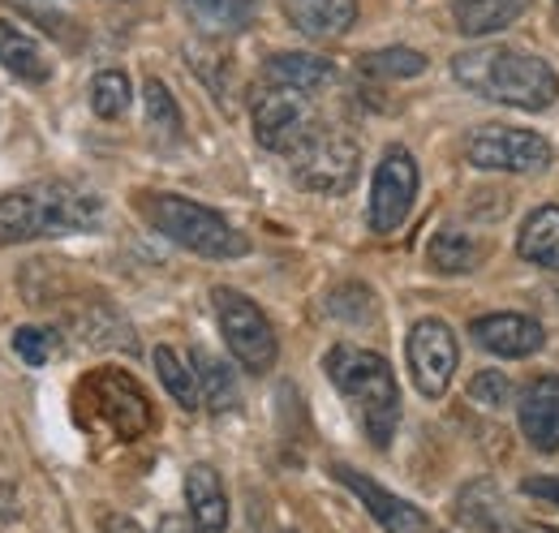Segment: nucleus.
<instances>
[{"mask_svg": "<svg viewBox=\"0 0 559 533\" xmlns=\"http://www.w3.org/2000/svg\"><path fill=\"white\" fill-rule=\"evenodd\" d=\"M151 362H155V375H159V383H164V392L177 400L186 413L190 408H199L203 404V392H199V375H194V366L177 353V348H168V344H159L155 353H151Z\"/></svg>", "mask_w": 559, "mask_h": 533, "instance_id": "23", "label": "nucleus"}, {"mask_svg": "<svg viewBox=\"0 0 559 533\" xmlns=\"http://www.w3.org/2000/svg\"><path fill=\"white\" fill-rule=\"evenodd\" d=\"M155 533H190V530H186V521H181V517H164Z\"/></svg>", "mask_w": 559, "mask_h": 533, "instance_id": "32", "label": "nucleus"}, {"mask_svg": "<svg viewBox=\"0 0 559 533\" xmlns=\"http://www.w3.org/2000/svg\"><path fill=\"white\" fill-rule=\"evenodd\" d=\"M452 78L483 95L490 104L503 108H525V112H543L559 99L556 69L543 57H530L521 48H469L452 61Z\"/></svg>", "mask_w": 559, "mask_h": 533, "instance_id": "1", "label": "nucleus"}, {"mask_svg": "<svg viewBox=\"0 0 559 533\" xmlns=\"http://www.w3.org/2000/svg\"><path fill=\"white\" fill-rule=\"evenodd\" d=\"M284 533H293V530H284Z\"/></svg>", "mask_w": 559, "mask_h": 533, "instance_id": "34", "label": "nucleus"}, {"mask_svg": "<svg viewBox=\"0 0 559 533\" xmlns=\"http://www.w3.org/2000/svg\"><path fill=\"white\" fill-rule=\"evenodd\" d=\"M186 499H190L194 533L228 530V495H224V482H219V473L211 465H190V473H186Z\"/></svg>", "mask_w": 559, "mask_h": 533, "instance_id": "16", "label": "nucleus"}, {"mask_svg": "<svg viewBox=\"0 0 559 533\" xmlns=\"http://www.w3.org/2000/svg\"><path fill=\"white\" fill-rule=\"evenodd\" d=\"M130 99H134V86H130V78L121 69H99L91 78V108H95V117L117 121V117L130 112Z\"/></svg>", "mask_w": 559, "mask_h": 533, "instance_id": "25", "label": "nucleus"}, {"mask_svg": "<svg viewBox=\"0 0 559 533\" xmlns=\"http://www.w3.org/2000/svg\"><path fill=\"white\" fill-rule=\"evenodd\" d=\"M250 117H254V138L276 155H293L310 133H319L310 95H297L284 86H259Z\"/></svg>", "mask_w": 559, "mask_h": 533, "instance_id": "7", "label": "nucleus"}, {"mask_svg": "<svg viewBox=\"0 0 559 533\" xmlns=\"http://www.w3.org/2000/svg\"><path fill=\"white\" fill-rule=\"evenodd\" d=\"M288 168H293V181L310 194H349L361 173V151L345 133L319 130L288 155Z\"/></svg>", "mask_w": 559, "mask_h": 533, "instance_id": "6", "label": "nucleus"}, {"mask_svg": "<svg viewBox=\"0 0 559 533\" xmlns=\"http://www.w3.org/2000/svg\"><path fill=\"white\" fill-rule=\"evenodd\" d=\"M323 370L341 388V396L357 408L370 443L374 448H388L392 435H396V426H401V388H396L392 366L379 353H370V348L332 344L323 353Z\"/></svg>", "mask_w": 559, "mask_h": 533, "instance_id": "2", "label": "nucleus"}, {"mask_svg": "<svg viewBox=\"0 0 559 533\" xmlns=\"http://www.w3.org/2000/svg\"><path fill=\"white\" fill-rule=\"evenodd\" d=\"M263 82L297 91V95H314V91L336 82V66L328 57H314V52H276L263 61Z\"/></svg>", "mask_w": 559, "mask_h": 533, "instance_id": "14", "label": "nucleus"}, {"mask_svg": "<svg viewBox=\"0 0 559 533\" xmlns=\"http://www.w3.org/2000/svg\"><path fill=\"white\" fill-rule=\"evenodd\" d=\"M521 430L538 452H556L559 448V379L543 375L525 388L521 396Z\"/></svg>", "mask_w": 559, "mask_h": 533, "instance_id": "13", "label": "nucleus"}, {"mask_svg": "<svg viewBox=\"0 0 559 533\" xmlns=\"http://www.w3.org/2000/svg\"><path fill=\"white\" fill-rule=\"evenodd\" d=\"M104 379H108V388H112V396H99V408L108 413V422H112L126 439L142 435V430H146V422H151L142 392L126 379V375H104Z\"/></svg>", "mask_w": 559, "mask_h": 533, "instance_id": "22", "label": "nucleus"}, {"mask_svg": "<svg viewBox=\"0 0 559 533\" xmlns=\"http://www.w3.org/2000/svg\"><path fill=\"white\" fill-rule=\"evenodd\" d=\"M530 0H452V17H456V31L478 39V35H495L503 26H512L521 13H525Z\"/></svg>", "mask_w": 559, "mask_h": 533, "instance_id": "21", "label": "nucleus"}, {"mask_svg": "<svg viewBox=\"0 0 559 533\" xmlns=\"http://www.w3.org/2000/svg\"><path fill=\"white\" fill-rule=\"evenodd\" d=\"M418 199V164L405 146H388L379 168H374V181H370V228L374 233H396Z\"/></svg>", "mask_w": 559, "mask_h": 533, "instance_id": "9", "label": "nucleus"}, {"mask_svg": "<svg viewBox=\"0 0 559 533\" xmlns=\"http://www.w3.org/2000/svg\"><path fill=\"white\" fill-rule=\"evenodd\" d=\"M421 69H426V57L414 48H383L361 61V73H370V78H414Z\"/></svg>", "mask_w": 559, "mask_h": 533, "instance_id": "27", "label": "nucleus"}, {"mask_svg": "<svg viewBox=\"0 0 559 533\" xmlns=\"http://www.w3.org/2000/svg\"><path fill=\"white\" fill-rule=\"evenodd\" d=\"M142 99H146V121H151V130H159V133H177V130H181V108H177L173 91H168L159 78H146V86H142Z\"/></svg>", "mask_w": 559, "mask_h": 533, "instance_id": "28", "label": "nucleus"}, {"mask_svg": "<svg viewBox=\"0 0 559 533\" xmlns=\"http://www.w3.org/2000/svg\"><path fill=\"white\" fill-rule=\"evenodd\" d=\"M465 159L487 173H543L551 164V142L516 126H483L469 133Z\"/></svg>", "mask_w": 559, "mask_h": 533, "instance_id": "8", "label": "nucleus"}, {"mask_svg": "<svg viewBox=\"0 0 559 533\" xmlns=\"http://www.w3.org/2000/svg\"><path fill=\"white\" fill-rule=\"evenodd\" d=\"M521 533H559V530H551V525H521Z\"/></svg>", "mask_w": 559, "mask_h": 533, "instance_id": "33", "label": "nucleus"}, {"mask_svg": "<svg viewBox=\"0 0 559 533\" xmlns=\"http://www.w3.org/2000/svg\"><path fill=\"white\" fill-rule=\"evenodd\" d=\"M336 473V482L341 486H349L353 495L361 499V508L379 521V530L383 533H426L430 530V521H426V512L414 508L409 499H401V495H392L388 486H379L374 477H366V473H357L349 465H332Z\"/></svg>", "mask_w": 559, "mask_h": 533, "instance_id": "11", "label": "nucleus"}, {"mask_svg": "<svg viewBox=\"0 0 559 533\" xmlns=\"http://www.w3.org/2000/svg\"><path fill=\"white\" fill-rule=\"evenodd\" d=\"M284 13L310 39H341L357 22V0H284Z\"/></svg>", "mask_w": 559, "mask_h": 533, "instance_id": "15", "label": "nucleus"}, {"mask_svg": "<svg viewBox=\"0 0 559 533\" xmlns=\"http://www.w3.org/2000/svg\"><path fill=\"white\" fill-rule=\"evenodd\" d=\"M525 495H538V499L559 504V477H530L525 482Z\"/></svg>", "mask_w": 559, "mask_h": 533, "instance_id": "30", "label": "nucleus"}, {"mask_svg": "<svg viewBox=\"0 0 559 533\" xmlns=\"http://www.w3.org/2000/svg\"><path fill=\"white\" fill-rule=\"evenodd\" d=\"M426 263L435 266V271H443V275L474 271V266L483 263V241H478L474 233L448 224V228H439V233L426 241Z\"/></svg>", "mask_w": 559, "mask_h": 533, "instance_id": "20", "label": "nucleus"}, {"mask_svg": "<svg viewBox=\"0 0 559 533\" xmlns=\"http://www.w3.org/2000/svg\"><path fill=\"white\" fill-rule=\"evenodd\" d=\"M474 340L495 353V357H530V353H538L543 348V328H538V319H530V315H508V310H499V315H483V319H474Z\"/></svg>", "mask_w": 559, "mask_h": 533, "instance_id": "12", "label": "nucleus"}, {"mask_svg": "<svg viewBox=\"0 0 559 533\" xmlns=\"http://www.w3.org/2000/svg\"><path fill=\"white\" fill-rule=\"evenodd\" d=\"M0 66L9 69L13 78L31 82V86H44L52 78V61L44 52V44L35 35H26L17 22L0 17Z\"/></svg>", "mask_w": 559, "mask_h": 533, "instance_id": "17", "label": "nucleus"}, {"mask_svg": "<svg viewBox=\"0 0 559 533\" xmlns=\"http://www.w3.org/2000/svg\"><path fill=\"white\" fill-rule=\"evenodd\" d=\"M99 533H142L130 517H104L99 521Z\"/></svg>", "mask_w": 559, "mask_h": 533, "instance_id": "31", "label": "nucleus"}, {"mask_svg": "<svg viewBox=\"0 0 559 533\" xmlns=\"http://www.w3.org/2000/svg\"><path fill=\"white\" fill-rule=\"evenodd\" d=\"M139 206L155 233H164L168 241H177L181 250H190L207 263H233V259L250 254V237L203 202L181 199V194H146Z\"/></svg>", "mask_w": 559, "mask_h": 533, "instance_id": "4", "label": "nucleus"}, {"mask_svg": "<svg viewBox=\"0 0 559 533\" xmlns=\"http://www.w3.org/2000/svg\"><path fill=\"white\" fill-rule=\"evenodd\" d=\"M194 375H199V392L211 413H228L237 408V379L228 370V362L211 357L207 348H194Z\"/></svg>", "mask_w": 559, "mask_h": 533, "instance_id": "24", "label": "nucleus"}, {"mask_svg": "<svg viewBox=\"0 0 559 533\" xmlns=\"http://www.w3.org/2000/svg\"><path fill=\"white\" fill-rule=\"evenodd\" d=\"M13 353L26 366H48L61 353V332L57 328H17L13 332Z\"/></svg>", "mask_w": 559, "mask_h": 533, "instance_id": "26", "label": "nucleus"}, {"mask_svg": "<svg viewBox=\"0 0 559 533\" xmlns=\"http://www.w3.org/2000/svg\"><path fill=\"white\" fill-rule=\"evenodd\" d=\"M469 396L478 400V404H487V408H499L503 400L512 396V383H508L499 370H483V375L469 383Z\"/></svg>", "mask_w": 559, "mask_h": 533, "instance_id": "29", "label": "nucleus"}, {"mask_svg": "<svg viewBox=\"0 0 559 533\" xmlns=\"http://www.w3.org/2000/svg\"><path fill=\"white\" fill-rule=\"evenodd\" d=\"M211 306H215V319H219V332L228 353L241 362V370L250 375H267L280 357V340L272 319L237 288H211Z\"/></svg>", "mask_w": 559, "mask_h": 533, "instance_id": "5", "label": "nucleus"}, {"mask_svg": "<svg viewBox=\"0 0 559 533\" xmlns=\"http://www.w3.org/2000/svg\"><path fill=\"white\" fill-rule=\"evenodd\" d=\"M181 9L194 22V31H203L211 39H228L254 22L259 0H181Z\"/></svg>", "mask_w": 559, "mask_h": 533, "instance_id": "18", "label": "nucleus"}, {"mask_svg": "<svg viewBox=\"0 0 559 533\" xmlns=\"http://www.w3.org/2000/svg\"><path fill=\"white\" fill-rule=\"evenodd\" d=\"M516 254L525 263L543 266V271H559V206H538L521 233H516Z\"/></svg>", "mask_w": 559, "mask_h": 533, "instance_id": "19", "label": "nucleus"}, {"mask_svg": "<svg viewBox=\"0 0 559 533\" xmlns=\"http://www.w3.org/2000/svg\"><path fill=\"white\" fill-rule=\"evenodd\" d=\"M405 353H409V375H414L421 396H430V400L443 396L448 383H452V375H456V362H461L452 328H448L443 319H418V323L409 328Z\"/></svg>", "mask_w": 559, "mask_h": 533, "instance_id": "10", "label": "nucleus"}, {"mask_svg": "<svg viewBox=\"0 0 559 533\" xmlns=\"http://www.w3.org/2000/svg\"><path fill=\"white\" fill-rule=\"evenodd\" d=\"M104 224V202L91 190L73 186H31L0 199V241L22 246L39 237H66V233H95Z\"/></svg>", "mask_w": 559, "mask_h": 533, "instance_id": "3", "label": "nucleus"}]
</instances>
